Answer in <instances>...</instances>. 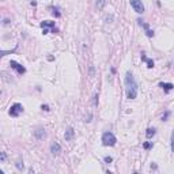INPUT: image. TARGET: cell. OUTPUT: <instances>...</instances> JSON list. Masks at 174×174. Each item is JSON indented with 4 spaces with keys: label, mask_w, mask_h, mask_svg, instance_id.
<instances>
[{
    "label": "cell",
    "mask_w": 174,
    "mask_h": 174,
    "mask_svg": "<svg viewBox=\"0 0 174 174\" xmlns=\"http://www.w3.org/2000/svg\"><path fill=\"white\" fill-rule=\"evenodd\" d=\"M142 60L147 61V67H148V68H152V67H154V61H152V60H150V59H147L144 55H142Z\"/></svg>",
    "instance_id": "obj_11"
},
{
    "label": "cell",
    "mask_w": 174,
    "mask_h": 174,
    "mask_svg": "<svg viewBox=\"0 0 174 174\" xmlns=\"http://www.w3.org/2000/svg\"><path fill=\"white\" fill-rule=\"evenodd\" d=\"M138 22H139V25H140V26H143V27H144L147 37H152V36H154V32H152V30H150V27H148V25L144 23V22H143L142 19H138Z\"/></svg>",
    "instance_id": "obj_7"
},
{
    "label": "cell",
    "mask_w": 174,
    "mask_h": 174,
    "mask_svg": "<svg viewBox=\"0 0 174 174\" xmlns=\"http://www.w3.org/2000/svg\"><path fill=\"white\" fill-rule=\"evenodd\" d=\"M171 151L174 152V129L171 132Z\"/></svg>",
    "instance_id": "obj_14"
},
{
    "label": "cell",
    "mask_w": 174,
    "mask_h": 174,
    "mask_svg": "<svg viewBox=\"0 0 174 174\" xmlns=\"http://www.w3.org/2000/svg\"><path fill=\"white\" fill-rule=\"evenodd\" d=\"M159 86L162 87V88H163L165 91H166V93H169L170 90H173V88H174V86H173L171 83H161Z\"/></svg>",
    "instance_id": "obj_10"
},
{
    "label": "cell",
    "mask_w": 174,
    "mask_h": 174,
    "mask_svg": "<svg viewBox=\"0 0 174 174\" xmlns=\"http://www.w3.org/2000/svg\"><path fill=\"white\" fill-rule=\"evenodd\" d=\"M41 109H42V110H45V112H49V106H48V105H42V106H41Z\"/></svg>",
    "instance_id": "obj_17"
},
{
    "label": "cell",
    "mask_w": 174,
    "mask_h": 174,
    "mask_svg": "<svg viewBox=\"0 0 174 174\" xmlns=\"http://www.w3.org/2000/svg\"><path fill=\"white\" fill-rule=\"evenodd\" d=\"M51 151H52V154H59L60 151H61V147H60L59 143H53L51 146Z\"/></svg>",
    "instance_id": "obj_8"
},
{
    "label": "cell",
    "mask_w": 174,
    "mask_h": 174,
    "mask_svg": "<svg viewBox=\"0 0 174 174\" xmlns=\"http://www.w3.org/2000/svg\"><path fill=\"white\" fill-rule=\"evenodd\" d=\"M44 136H45V132H44V129H37L36 130V138L37 139H41V138H44Z\"/></svg>",
    "instance_id": "obj_13"
},
{
    "label": "cell",
    "mask_w": 174,
    "mask_h": 174,
    "mask_svg": "<svg viewBox=\"0 0 174 174\" xmlns=\"http://www.w3.org/2000/svg\"><path fill=\"white\" fill-rule=\"evenodd\" d=\"M16 167H18L19 170H20V169H23V163L20 162V161H18V163H16Z\"/></svg>",
    "instance_id": "obj_15"
},
{
    "label": "cell",
    "mask_w": 174,
    "mask_h": 174,
    "mask_svg": "<svg viewBox=\"0 0 174 174\" xmlns=\"http://www.w3.org/2000/svg\"><path fill=\"white\" fill-rule=\"evenodd\" d=\"M112 161H113V158H112V156H105V162H106V163H110Z\"/></svg>",
    "instance_id": "obj_16"
},
{
    "label": "cell",
    "mask_w": 174,
    "mask_h": 174,
    "mask_svg": "<svg viewBox=\"0 0 174 174\" xmlns=\"http://www.w3.org/2000/svg\"><path fill=\"white\" fill-rule=\"evenodd\" d=\"M10 65H11V68H14V69H15V71L18 72V74H20V75L26 72V68H25L23 65H20L19 63L14 61V60H11V61H10Z\"/></svg>",
    "instance_id": "obj_5"
},
{
    "label": "cell",
    "mask_w": 174,
    "mask_h": 174,
    "mask_svg": "<svg viewBox=\"0 0 174 174\" xmlns=\"http://www.w3.org/2000/svg\"><path fill=\"white\" fill-rule=\"evenodd\" d=\"M154 135H155V128H148V129H147V132H146L147 138H152Z\"/></svg>",
    "instance_id": "obj_12"
},
{
    "label": "cell",
    "mask_w": 174,
    "mask_h": 174,
    "mask_svg": "<svg viewBox=\"0 0 174 174\" xmlns=\"http://www.w3.org/2000/svg\"><path fill=\"white\" fill-rule=\"evenodd\" d=\"M41 27L42 29H46V27L55 29V22H52V20H44V22H41Z\"/></svg>",
    "instance_id": "obj_9"
},
{
    "label": "cell",
    "mask_w": 174,
    "mask_h": 174,
    "mask_svg": "<svg viewBox=\"0 0 174 174\" xmlns=\"http://www.w3.org/2000/svg\"><path fill=\"white\" fill-rule=\"evenodd\" d=\"M125 91H127L128 99H135L138 97V83H136L132 72H129V71L125 75Z\"/></svg>",
    "instance_id": "obj_1"
},
{
    "label": "cell",
    "mask_w": 174,
    "mask_h": 174,
    "mask_svg": "<svg viewBox=\"0 0 174 174\" xmlns=\"http://www.w3.org/2000/svg\"><path fill=\"white\" fill-rule=\"evenodd\" d=\"M116 142H117V139H116V136L112 132H105V133L102 135V144L106 147H113L116 144Z\"/></svg>",
    "instance_id": "obj_2"
},
{
    "label": "cell",
    "mask_w": 174,
    "mask_h": 174,
    "mask_svg": "<svg viewBox=\"0 0 174 174\" xmlns=\"http://www.w3.org/2000/svg\"><path fill=\"white\" fill-rule=\"evenodd\" d=\"M74 136H75V130H74V128H72V127L67 128L65 133H64V138H65V140H67V142H69V140H72V139H74Z\"/></svg>",
    "instance_id": "obj_6"
},
{
    "label": "cell",
    "mask_w": 174,
    "mask_h": 174,
    "mask_svg": "<svg viewBox=\"0 0 174 174\" xmlns=\"http://www.w3.org/2000/svg\"><path fill=\"white\" fill-rule=\"evenodd\" d=\"M129 1L135 12H138V14H143L144 12V6H143L142 0H129Z\"/></svg>",
    "instance_id": "obj_4"
},
{
    "label": "cell",
    "mask_w": 174,
    "mask_h": 174,
    "mask_svg": "<svg viewBox=\"0 0 174 174\" xmlns=\"http://www.w3.org/2000/svg\"><path fill=\"white\" fill-rule=\"evenodd\" d=\"M1 162H4V161H6V154H4V152H1Z\"/></svg>",
    "instance_id": "obj_19"
},
{
    "label": "cell",
    "mask_w": 174,
    "mask_h": 174,
    "mask_svg": "<svg viewBox=\"0 0 174 174\" xmlns=\"http://www.w3.org/2000/svg\"><path fill=\"white\" fill-rule=\"evenodd\" d=\"M20 113H23V106L20 103H14L11 107H10V116L11 117H18Z\"/></svg>",
    "instance_id": "obj_3"
},
{
    "label": "cell",
    "mask_w": 174,
    "mask_h": 174,
    "mask_svg": "<svg viewBox=\"0 0 174 174\" xmlns=\"http://www.w3.org/2000/svg\"><path fill=\"white\" fill-rule=\"evenodd\" d=\"M150 147H151V143H148V142H147V143H144V148H146V150H148Z\"/></svg>",
    "instance_id": "obj_18"
},
{
    "label": "cell",
    "mask_w": 174,
    "mask_h": 174,
    "mask_svg": "<svg viewBox=\"0 0 174 174\" xmlns=\"http://www.w3.org/2000/svg\"><path fill=\"white\" fill-rule=\"evenodd\" d=\"M167 116H169V113H165V116H163V119H162V120H166V119H167Z\"/></svg>",
    "instance_id": "obj_20"
}]
</instances>
